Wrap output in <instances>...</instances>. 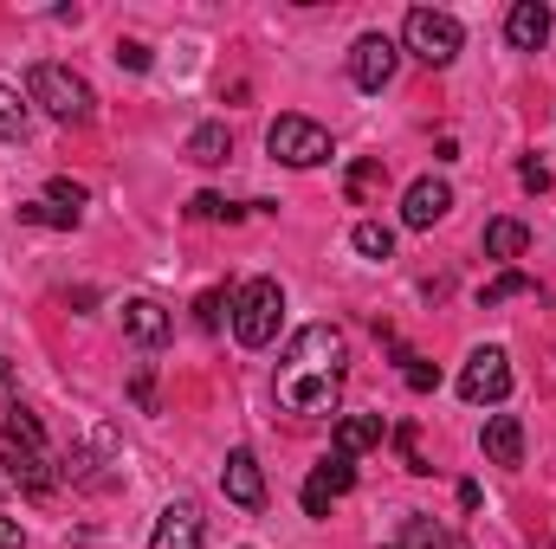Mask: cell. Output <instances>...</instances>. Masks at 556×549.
Returning <instances> with one entry per match:
<instances>
[{"label":"cell","mask_w":556,"mask_h":549,"mask_svg":"<svg viewBox=\"0 0 556 549\" xmlns=\"http://www.w3.org/2000/svg\"><path fill=\"white\" fill-rule=\"evenodd\" d=\"M511 297H538V278H531V272H511V266H505L492 284H479V304H485V310H498V304H511Z\"/></svg>","instance_id":"cell-20"},{"label":"cell","mask_w":556,"mask_h":549,"mask_svg":"<svg viewBox=\"0 0 556 549\" xmlns=\"http://www.w3.org/2000/svg\"><path fill=\"white\" fill-rule=\"evenodd\" d=\"M20 220H26V227H65V233L78 227V214H65V207H52L46 194H39V201H26V207H20Z\"/></svg>","instance_id":"cell-23"},{"label":"cell","mask_w":556,"mask_h":549,"mask_svg":"<svg viewBox=\"0 0 556 549\" xmlns=\"http://www.w3.org/2000/svg\"><path fill=\"white\" fill-rule=\"evenodd\" d=\"M402 382H408L415 395H433V388H440V369H433L427 356H415V349H402Z\"/></svg>","instance_id":"cell-24"},{"label":"cell","mask_w":556,"mask_h":549,"mask_svg":"<svg viewBox=\"0 0 556 549\" xmlns=\"http://www.w3.org/2000/svg\"><path fill=\"white\" fill-rule=\"evenodd\" d=\"M505 39H511L518 52H538V46L551 39V7H544V0H518V7L505 13Z\"/></svg>","instance_id":"cell-15"},{"label":"cell","mask_w":556,"mask_h":549,"mask_svg":"<svg viewBox=\"0 0 556 549\" xmlns=\"http://www.w3.org/2000/svg\"><path fill=\"white\" fill-rule=\"evenodd\" d=\"M479 446H485L492 465H525V420L518 413H492L485 433H479Z\"/></svg>","instance_id":"cell-14"},{"label":"cell","mask_w":556,"mask_h":549,"mask_svg":"<svg viewBox=\"0 0 556 549\" xmlns=\"http://www.w3.org/2000/svg\"><path fill=\"white\" fill-rule=\"evenodd\" d=\"M402 46L415 52L420 65H453L459 46H466V33H459L453 13H440V7H415V13L402 20Z\"/></svg>","instance_id":"cell-4"},{"label":"cell","mask_w":556,"mask_h":549,"mask_svg":"<svg viewBox=\"0 0 556 549\" xmlns=\"http://www.w3.org/2000/svg\"><path fill=\"white\" fill-rule=\"evenodd\" d=\"M395 446H402V459H408V472H415V478H427V472H433V465H427V452H420V433H415V426H402V433H395Z\"/></svg>","instance_id":"cell-28"},{"label":"cell","mask_w":556,"mask_h":549,"mask_svg":"<svg viewBox=\"0 0 556 549\" xmlns=\"http://www.w3.org/2000/svg\"><path fill=\"white\" fill-rule=\"evenodd\" d=\"M26 98L52 117V124H91V111H98V91L72 72V65H33L26 72Z\"/></svg>","instance_id":"cell-2"},{"label":"cell","mask_w":556,"mask_h":549,"mask_svg":"<svg viewBox=\"0 0 556 549\" xmlns=\"http://www.w3.org/2000/svg\"><path fill=\"white\" fill-rule=\"evenodd\" d=\"M343 362H350V343L337 323H304L291 343H285V362H278V401L291 413H324L343 388Z\"/></svg>","instance_id":"cell-1"},{"label":"cell","mask_w":556,"mask_h":549,"mask_svg":"<svg viewBox=\"0 0 556 549\" xmlns=\"http://www.w3.org/2000/svg\"><path fill=\"white\" fill-rule=\"evenodd\" d=\"M220 310H233L227 291H201V297H194V323H201L207 336H220Z\"/></svg>","instance_id":"cell-25"},{"label":"cell","mask_w":556,"mask_h":549,"mask_svg":"<svg viewBox=\"0 0 556 549\" xmlns=\"http://www.w3.org/2000/svg\"><path fill=\"white\" fill-rule=\"evenodd\" d=\"M266 149H273V162H285V168H317V162L337 155L330 130L311 124V117H278L273 130H266Z\"/></svg>","instance_id":"cell-5"},{"label":"cell","mask_w":556,"mask_h":549,"mask_svg":"<svg viewBox=\"0 0 556 549\" xmlns=\"http://www.w3.org/2000/svg\"><path fill=\"white\" fill-rule=\"evenodd\" d=\"M525 246H531V227L525 220H492L485 227V259H525Z\"/></svg>","instance_id":"cell-18"},{"label":"cell","mask_w":556,"mask_h":549,"mask_svg":"<svg viewBox=\"0 0 556 549\" xmlns=\"http://www.w3.org/2000/svg\"><path fill=\"white\" fill-rule=\"evenodd\" d=\"M402 549H466L446 524H433V518H408L402 524Z\"/></svg>","instance_id":"cell-21"},{"label":"cell","mask_w":556,"mask_h":549,"mask_svg":"<svg viewBox=\"0 0 556 549\" xmlns=\"http://www.w3.org/2000/svg\"><path fill=\"white\" fill-rule=\"evenodd\" d=\"M233 155V137H227V124H201L194 137H188V162H201V168H220Z\"/></svg>","instance_id":"cell-19"},{"label":"cell","mask_w":556,"mask_h":549,"mask_svg":"<svg viewBox=\"0 0 556 549\" xmlns=\"http://www.w3.org/2000/svg\"><path fill=\"white\" fill-rule=\"evenodd\" d=\"M220 491L240 505V511H266V472L253 459V446H233L227 465H220Z\"/></svg>","instance_id":"cell-8"},{"label":"cell","mask_w":556,"mask_h":549,"mask_svg":"<svg viewBox=\"0 0 556 549\" xmlns=\"http://www.w3.org/2000/svg\"><path fill=\"white\" fill-rule=\"evenodd\" d=\"M0 485H7V491H26V498H52L46 459H39V452H20V446L0 452Z\"/></svg>","instance_id":"cell-12"},{"label":"cell","mask_w":556,"mask_h":549,"mask_svg":"<svg viewBox=\"0 0 556 549\" xmlns=\"http://www.w3.org/2000/svg\"><path fill=\"white\" fill-rule=\"evenodd\" d=\"M188 220H240V207H227L220 194H194L188 201Z\"/></svg>","instance_id":"cell-26"},{"label":"cell","mask_w":556,"mask_h":549,"mask_svg":"<svg viewBox=\"0 0 556 549\" xmlns=\"http://www.w3.org/2000/svg\"><path fill=\"white\" fill-rule=\"evenodd\" d=\"M350 246H356L363 259H389V253H395V233H389L382 220H356V233H350Z\"/></svg>","instance_id":"cell-22"},{"label":"cell","mask_w":556,"mask_h":549,"mask_svg":"<svg viewBox=\"0 0 556 549\" xmlns=\"http://www.w3.org/2000/svg\"><path fill=\"white\" fill-rule=\"evenodd\" d=\"M278 317H285V291H278V278H247V284L233 291V336H240L247 349H266V343H273Z\"/></svg>","instance_id":"cell-3"},{"label":"cell","mask_w":556,"mask_h":549,"mask_svg":"<svg viewBox=\"0 0 556 549\" xmlns=\"http://www.w3.org/2000/svg\"><path fill=\"white\" fill-rule=\"evenodd\" d=\"M453 214V188L440 181V175H420L415 188L402 194V227H415V233H427L433 220H446Z\"/></svg>","instance_id":"cell-10"},{"label":"cell","mask_w":556,"mask_h":549,"mask_svg":"<svg viewBox=\"0 0 556 549\" xmlns=\"http://www.w3.org/2000/svg\"><path fill=\"white\" fill-rule=\"evenodd\" d=\"M130 401H137V413H155V369L149 362H142L137 382H130Z\"/></svg>","instance_id":"cell-29"},{"label":"cell","mask_w":556,"mask_h":549,"mask_svg":"<svg viewBox=\"0 0 556 549\" xmlns=\"http://www.w3.org/2000/svg\"><path fill=\"white\" fill-rule=\"evenodd\" d=\"M26 544V531H20V518H7V511H0V549H20Z\"/></svg>","instance_id":"cell-33"},{"label":"cell","mask_w":556,"mask_h":549,"mask_svg":"<svg viewBox=\"0 0 556 549\" xmlns=\"http://www.w3.org/2000/svg\"><path fill=\"white\" fill-rule=\"evenodd\" d=\"M201 537H207L201 505H194V498H175V505L155 518V537H149V549H201Z\"/></svg>","instance_id":"cell-11"},{"label":"cell","mask_w":556,"mask_h":549,"mask_svg":"<svg viewBox=\"0 0 556 549\" xmlns=\"http://www.w3.org/2000/svg\"><path fill=\"white\" fill-rule=\"evenodd\" d=\"M117 65H130V72H149V46H142V39H117Z\"/></svg>","instance_id":"cell-30"},{"label":"cell","mask_w":556,"mask_h":549,"mask_svg":"<svg viewBox=\"0 0 556 549\" xmlns=\"http://www.w3.org/2000/svg\"><path fill=\"white\" fill-rule=\"evenodd\" d=\"M505 395H511V356H505V349H472L466 369H459V401L492 408V401H505Z\"/></svg>","instance_id":"cell-6"},{"label":"cell","mask_w":556,"mask_h":549,"mask_svg":"<svg viewBox=\"0 0 556 549\" xmlns=\"http://www.w3.org/2000/svg\"><path fill=\"white\" fill-rule=\"evenodd\" d=\"M369 446H382V413H343V426H337V452L356 459V452H369Z\"/></svg>","instance_id":"cell-17"},{"label":"cell","mask_w":556,"mask_h":549,"mask_svg":"<svg viewBox=\"0 0 556 549\" xmlns=\"http://www.w3.org/2000/svg\"><path fill=\"white\" fill-rule=\"evenodd\" d=\"M20 130H26V104H20V91L0 85V137H20Z\"/></svg>","instance_id":"cell-27"},{"label":"cell","mask_w":556,"mask_h":549,"mask_svg":"<svg viewBox=\"0 0 556 549\" xmlns=\"http://www.w3.org/2000/svg\"><path fill=\"white\" fill-rule=\"evenodd\" d=\"M518 181H525V188H538V194H544V188H551V168H544V162H538V155H531V162H518Z\"/></svg>","instance_id":"cell-32"},{"label":"cell","mask_w":556,"mask_h":549,"mask_svg":"<svg viewBox=\"0 0 556 549\" xmlns=\"http://www.w3.org/2000/svg\"><path fill=\"white\" fill-rule=\"evenodd\" d=\"M13 408H20V395H13V369H7V356H0V426L13 420Z\"/></svg>","instance_id":"cell-31"},{"label":"cell","mask_w":556,"mask_h":549,"mask_svg":"<svg viewBox=\"0 0 556 549\" xmlns=\"http://www.w3.org/2000/svg\"><path fill=\"white\" fill-rule=\"evenodd\" d=\"M168 330H175V323H168V310H162L155 297H130V304H124V336H130L137 349H162Z\"/></svg>","instance_id":"cell-13"},{"label":"cell","mask_w":556,"mask_h":549,"mask_svg":"<svg viewBox=\"0 0 556 549\" xmlns=\"http://www.w3.org/2000/svg\"><path fill=\"white\" fill-rule=\"evenodd\" d=\"M395 65H402V46H395L389 33H363V39L350 46V78H356V91H389Z\"/></svg>","instance_id":"cell-7"},{"label":"cell","mask_w":556,"mask_h":549,"mask_svg":"<svg viewBox=\"0 0 556 549\" xmlns=\"http://www.w3.org/2000/svg\"><path fill=\"white\" fill-rule=\"evenodd\" d=\"M350 485H356V459L330 452V459L304 478V511H311V518H330V505H337V498H350Z\"/></svg>","instance_id":"cell-9"},{"label":"cell","mask_w":556,"mask_h":549,"mask_svg":"<svg viewBox=\"0 0 556 549\" xmlns=\"http://www.w3.org/2000/svg\"><path fill=\"white\" fill-rule=\"evenodd\" d=\"M382 188H389V162H382V155L350 162V175H343V201H350V207H369Z\"/></svg>","instance_id":"cell-16"}]
</instances>
